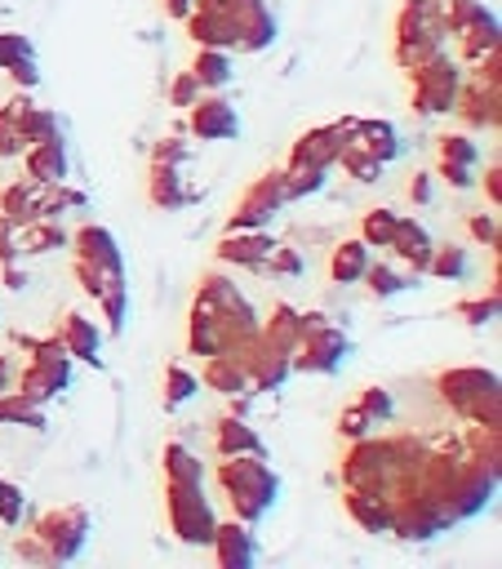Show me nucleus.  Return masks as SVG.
I'll return each mask as SVG.
<instances>
[{"label": "nucleus", "instance_id": "dca6fc26", "mask_svg": "<svg viewBox=\"0 0 502 569\" xmlns=\"http://www.w3.org/2000/svg\"><path fill=\"white\" fill-rule=\"evenodd\" d=\"M386 249H395L413 271H426L431 236H426V227H422L418 218H395V231H391V244H386Z\"/></svg>", "mask_w": 502, "mask_h": 569}, {"label": "nucleus", "instance_id": "473e14b6", "mask_svg": "<svg viewBox=\"0 0 502 569\" xmlns=\"http://www.w3.org/2000/svg\"><path fill=\"white\" fill-rule=\"evenodd\" d=\"M466 271V253L458 249V244H431V258H426V276H440V280H449V276H462Z\"/></svg>", "mask_w": 502, "mask_h": 569}, {"label": "nucleus", "instance_id": "6ab92c4d", "mask_svg": "<svg viewBox=\"0 0 502 569\" xmlns=\"http://www.w3.org/2000/svg\"><path fill=\"white\" fill-rule=\"evenodd\" d=\"M262 333V342L267 347H275V351H293L298 347V338H302V320H298V311L289 307V302H275V311H271V320L258 329Z\"/></svg>", "mask_w": 502, "mask_h": 569}, {"label": "nucleus", "instance_id": "9d476101", "mask_svg": "<svg viewBox=\"0 0 502 569\" xmlns=\"http://www.w3.org/2000/svg\"><path fill=\"white\" fill-rule=\"evenodd\" d=\"M240 120H235V107L227 98H195L191 102V133L200 142H222V138H235Z\"/></svg>", "mask_w": 502, "mask_h": 569}, {"label": "nucleus", "instance_id": "13d9d810", "mask_svg": "<svg viewBox=\"0 0 502 569\" xmlns=\"http://www.w3.org/2000/svg\"><path fill=\"white\" fill-rule=\"evenodd\" d=\"M9 373H13V369H9V360L0 356V391H9Z\"/></svg>", "mask_w": 502, "mask_h": 569}, {"label": "nucleus", "instance_id": "5fc2aeb1", "mask_svg": "<svg viewBox=\"0 0 502 569\" xmlns=\"http://www.w3.org/2000/svg\"><path fill=\"white\" fill-rule=\"evenodd\" d=\"M409 196H413V200H431V182H426V178H413Z\"/></svg>", "mask_w": 502, "mask_h": 569}, {"label": "nucleus", "instance_id": "ea45409f", "mask_svg": "<svg viewBox=\"0 0 502 569\" xmlns=\"http://www.w3.org/2000/svg\"><path fill=\"white\" fill-rule=\"evenodd\" d=\"M360 280H369V289H373L378 298H386V293H400V289L409 284L400 271H391V267H382V262H378V267H364V276H360Z\"/></svg>", "mask_w": 502, "mask_h": 569}, {"label": "nucleus", "instance_id": "49530a36", "mask_svg": "<svg viewBox=\"0 0 502 569\" xmlns=\"http://www.w3.org/2000/svg\"><path fill=\"white\" fill-rule=\"evenodd\" d=\"M360 409H364L369 418H373V413H378V418H386V413H391V396H386L382 387H364V396H360Z\"/></svg>", "mask_w": 502, "mask_h": 569}, {"label": "nucleus", "instance_id": "5701e85b", "mask_svg": "<svg viewBox=\"0 0 502 569\" xmlns=\"http://www.w3.org/2000/svg\"><path fill=\"white\" fill-rule=\"evenodd\" d=\"M191 76H195L200 89H222V84L231 80V58H227V49H209V44H200Z\"/></svg>", "mask_w": 502, "mask_h": 569}, {"label": "nucleus", "instance_id": "f704fd0d", "mask_svg": "<svg viewBox=\"0 0 502 569\" xmlns=\"http://www.w3.org/2000/svg\"><path fill=\"white\" fill-rule=\"evenodd\" d=\"M195 387H200V378L187 373L182 365H169V369H164V405H182V400H191Z\"/></svg>", "mask_w": 502, "mask_h": 569}, {"label": "nucleus", "instance_id": "4c0bfd02", "mask_svg": "<svg viewBox=\"0 0 502 569\" xmlns=\"http://www.w3.org/2000/svg\"><path fill=\"white\" fill-rule=\"evenodd\" d=\"M98 302H102V311H107V325H111V333L124 325V302H129V284L124 280H116V284H107L102 293H98Z\"/></svg>", "mask_w": 502, "mask_h": 569}, {"label": "nucleus", "instance_id": "0eeeda50", "mask_svg": "<svg viewBox=\"0 0 502 569\" xmlns=\"http://www.w3.org/2000/svg\"><path fill=\"white\" fill-rule=\"evenodd\" d=\"M284 200H289V191H284V173H262V178L240 196V204H235L227 231H253V227L271 222V213H275Z\"/></svg>", "mask_w": 502, "mask_h": 569}, {"label": "nucleus", "instance_id": "de8ad7c7", "mask_svg": "<svg viewBox=\"0 0 502 569\" xmlns=\"http://www.w3.org/2000/svg\"><path fill=\"white\" fill-rule=\"evenodd\" d=\"M169 93H173V102H178V107H191V102L200 98V84H195V76L187 71V76H178V80H173V89H169Z\"/></svg>", "mask_w": 502, "mask_h": 569}, {"label": "nucleus", "instance_id": "393cba45", "mask_svg": "<svg viewBox=\"0 0 502 569\" xmlns=\"http://www.w3.org/2000/svg\"><path fill=\"white\" fill-rule=\"evenodd\" d=\"M364 267H369V244H364V240H342V244L333 249V258H329V271H333V280H342V284L360 280Z\"/></svg>", "mask_w": 502, "mask_h": 569}, {"label": "nucleus", "instance_id": "a211bd4d", "mask_svg": "<svg viewBox=\"0 0 502 569\" xmlns=\"http://www.w3.org/2000/svg\"><path fill=\"white\" fill-rule=\"evenodd\" d=\"M218 396H235V391H244L249 387V373H244V365L231 356V351H213L209 360H204V373H200Z\"/></svg>", "mask_w": 502, "mask_h": 569}, {"label": "nucleus", "instance_id": "c03bdc74", "mask_svg": "<svg viewBox=\"0 0 502 569\" xmlns=\"http://www.w3.org/2000/svg\"><path fill=\"white\" fill-rule=\"evenodd\" d=\"M466 227H471L475 240H484L489 249H498V222H493V213H471Z\"/></svg>", "mask_w": 502, "mask_h": 569}, {"label": "nucleus", "instance_id": "603ef678", "mask_svg": "<svg viewBox=\"0 0 502 569\" xmlns=\"http://www.w3.org/2000/svg\"><path fill=\"white\" fill-rule=\"evenodd\" d=\"M9 76H13L18 84H27V89H31V84H36V67H31V58H22V62H13V67H9Z\"/></svg>", "mask_w": 502, "mask_h": 569}, {"label": "nucleus", "instance_id": "7ed1b4c3", "mask_svg": "<svg viewBox=\"0 0 502 569\" xmlns=\"http://www.w3.org/2000/svg\"><path fill=\"white\" fill-rule=\"evenodd\" d=\"M164 511H169V529H173L182 542L200 547V542L213 538V525H218V520H213V507H209V498H204L200 485H169Z\"/></svg>", "mask_w": 502, "mask_h": 569}, {"label": "nucleus", "instance_id": "7c9ffc66", "mask_svg": "<svg viewBox=\"0 0 502 569\" xmlns=\"http://www.w3.org/2000/svg\"><path fill=\"white\" fill-rule=\"evenodd\" d=\"M395 218L400 213H391V209H369L364 222H360V240L369 249H386L391 244V231H395Z\"/></svg>", "mask_w": 502, "mask_h": 569}, {"label": "nucleus", "instance_id": "72a5a7b5", "mask_svg": "<svg viewBox=\"0 0 502 569\" xmlns=\"http://www.w3.org/2000/svg\"><path fill=\"white\" fill-rule=\"evenodd\" d=\"M324 187V169H311V164H289L284 169V191H289V200L293 196H311V191H320Z\"/></svg>", "mask_w": 502, "mask_h": 569}, {"label": "nucleus", "instance_id": "39448f33", "mask_svg": "<svg viewBox=\"0 0 502 569\" xmlns=\"http://www.w3.org/2000/svg\"><path fill=\"white\" fill-rule=\"evenodd\" d=\"M347 356V333L338 325H315V329H302L298 347L289 351V369H311V373H329L338 369V360Z\"/></svg>", "mask_w": 502, "mask_h": 569}, {"label": "nucleus", "instance_id": "423d86ee", "mask_svg": "<svg viewBox=\"0 0 502 569\" xmlns=\"http://www.w3.org/2000/svg\"><path fill=\"white\" fill-rule=\"evenodd\" d=\"M84 533H89V516H84V507H62V511H49V516L36 525L31 538L44 547L49 560H71V556L80 551Z\"/></svg>", "mask_w": 502, "mask_h": 569}, {"label": "nucleus", "instance_id": "09e8293b", "mask_svg": "<svg viewBox=\"0 0 502 569\" xmlns=\"http://www.w3.org/2000/svg\"><path fill=\"white\" fill-rule=\"evenodd\" d=\"M151 160H160V164H182V160H187V147H182L178 138H164V142L151 151Z\"/></svg>", "mask_w": 502, "mask_h": 569}, {"label": "nucleus", "instance_id": "6e6d98bb", "mask_svg": "<svg viewBox=\"0 0 502 569\" xmlns=\"http://www.w3.org/2000/svg\"><path fill=\"white\" fill-rule=\"evenodd\" d=\"M4 284H13V289H22V284H27V276H22V271H18L13 262H4Z\"/></svg>", "mask_w": 502, "mask_h": 569}, {"label": "nucleus", "instance_id": "412c9836", "mask_svg": "<svg viewBox=\"0 0 502 569\" xmlns=\"http://www.w3.org/2000/svg\"><path fill=\"white\" fill-rule=\"evenodd\" d=\"M62 244H67V231L58 222H49L44 213L18 227V249L22 253H49V249H62Z\"/></svg>", "mask_w": 502, "mask_h": 569}, {"label": "nucleus", "instance_id": "37998d69", "mask_svg": "<svg viewBox=\"0 0 502 569\" xmlns=\"http://www.w3.org/2000/svg\"><path fill=\"white\" fill-rule=\"evenodd\" d=\"M0 520L4 525H18L22 520V489L9 485V480H0Z\"/></svg>", "mask_w": 502, "mask_h": 569}, {"label": "nucleus", "instance_id": "f257e3e1", "mask_svg": "<svg viewBox=\"0 0 502 569\" xmlns=\"http://www.w3.org/2000/svg\"><path fill=\"white\" fill-rule=\"evenodd\" d=\"M218 485L227 489V498L235 507V520H244V525L262 520L271 498H275V476L262 462V453H249V458L227 453V462L218 467Z\"/></svg>", "mask_w": 502, "mask_h": 569}, {"label": "nucleus", "instance_id": "864d4df0", "mask_svg": "<svg viewBox=\"0 0 502 569\" xmlns=\"http://www.w3.org/2000/svg\"><path fill=\"white\" fill-rule=\"evenodd\" d=\"M484 191H489V200H493V204L502 200V187H498V164H489V173H484Z\"/></svg>", "mask_w": 502, "mask_h": 569}, {"label": "nucleus", "instance_id": "79ce46f5", "mask_svg": "<svg viewBox=\"0 0 502 569\" xmlns=\"http://www.w3.org/2000/svg\"><path fill=\"white\" fill-rule=\"evenodd\" d=\"M22 58H31V40L18 31H0V67H13Z\"/></svg>", "mask_w": 502, "mask_h": 569}, {"label": "nucleus", "instance_id": "a878e982", "mask_svg": "<svg viewBox=\"0 0 502 569\" xmlns=\"http://www.w3.org/2000/svg\"><path fill=\"white\" fill-rule=\"evenodd\" d=\"M347 511L369 529V533H378V529H391V507L378 498V493H364V489H351L347 493Z\"/></svg>", "mask_w": 502, "mask_h": 569}, {"label": "nucleus", "instance_id": "4468645a", "mask_svg": "<svg viewBox=\"0 0 502 569\" xmlns=\"http://www.w3.org/2000/svg\"><path fill=\"white\" fill-rule=\"evenodd\" d=\"M271 236H262L258 227L253 231H227L222 240H218V258L222 262H235V267H258L267 253H271Z\"/></svg>", "mask_w": 502, "mask_h": 569}, {"label": "nucleus", "instance_id": "aec40b11", "mask_svg": "<svg viewBox=\"0 0 502 569\" xmlns=\"http://www.w3.org/2000/svg\"><path fill=\"white\" fill-rule=\"evenodd\" d=\"M31 218H40V196H36V187H22V182L0 187V222H9V227L18 231V227L31 222Z\"/></svg>", "mask_w": 502, "mask_h": 569}, {"label": "nucleus", "instance_id": "f03ea898", "mask_svg": "<svg viewBox=\"0 0 502 569\" xmlns=\"http://www.w3.org/2000/svg\"><path fill=\"white\" fill-rule=\"evenodd\" d=\"M440 396L458 409V413H466V418H475L484 431L489 427H498V378L493 373H484V369H449L444 378H440Z\"/></svg>", "mask_w": 502, "mask_h": 569}, {"label": "nucleus", "instance_id": "a19ab883", "mask_svg": "<svg viewBox=\"0 0 502 569\" xmlns=\"http://www.w3.org/2000/svg\"><path fill=\"white\" fill-rule=\"evenodd\" d=\"M58 191H49V196H40V213H62V209H84V191H76V187H62V182H53Z\"/></svg>", "mask_w": 502, "mask_h": 569}, {"label": "nucleus", "instance_id": "e433bc0d", "mask_svg": "<svg viewBox=\"0 0 502 569\" xmlns=\"http://www.w3.org/2000/svg\"><path fill=\"white\" fill-rule=\"evenodd\" d=\"M71 271H76L80 289H84V293H93V298H98V293H102L107 284L124 280V271H102V267H89V262H80V258H76V267H71Z\"/></svg>", "mask_w": 502, "mask_h": 569}, {"label": "nucleus", "instance_id": "20e7f679", "mask_svg": "<svg viewBox=\"0 0 502 569\" xmlns=\"http://www.w3.org/2000/svg\"><path fill=\"white\" fill-rule=\"evenodd\" d=\"M453 102H458V67L440 49L413 67V107L431 116V111H449Z\"/></svg>", "mask_w": 502, "mask_h": 569}, {"label": "nucleus", "instance_id": "2eb2a0df", "mask_svg": "<svg viewBox=\"0 0 502 569\" xmlns=\"http://www.w3.org/2000/svg\"><path fill=\"white\" fill-rule=\"evenodd\" d=\"M27 173H31L36 187L62 182V178H67V151H62V142H58V138L31 142V147H27Z\"/></svg>", "mask_w": 502, "mask_h": 569}, {"label": "nucleus", "instance_id": "f8f14e48", "mask_svg": "<svg viewBox=\"0 0 502 569\" xmlns=\"http://www.w3.org/2000/svg\"><path fill=\"white\" fill-rule=\"evenodd\" d=\"M213 551H218V565L222 569H249L253 565V533L244 520H227V525H213Z\"/></svg>", "mask_w": 502, "mask_h": 569}, {"label": "nucleus", "instance_id": "9b49d317", "mask_svg": "<svg viewBox=\"0 0 502 569\" xmlns=\"http://www.w3.org/2000/svg\"><path fill=\"white\" fill-rule=\"evenodd\" d=\"M458 111H462L466 124H498V62L489 67V76L475 71V80L466 84Z\"/></svg>", "mask_w": 502, "mask_h": 569}, {"label": "nucleus", "instance_id": "8fccbe9b", "mask_svg": "<svg viewBox=\"0 0 502 569\" xmlns=\"http://www.w3.org/2000/svg\"><path fill=\"white\" fill-rule=\"evenodd\" d=\"M369 427H373V422H369V413H364V409H360V405H355V409H347V413H342V431H347V436H355V440H360V436H364V431H369Z\"/></svg>", "mask_w": 502, "mask_h": 569}, {"label": "nucleus", "instance_id": "c756f323", "mask_svg": "<svg viewBox=\"0 0 502 569\" xmlns=\"http://www.w3.org/2000/svg\"><path fill=\"white\" fill-rule=\"evenodd\" d=\"M22 102H27V98H13L9 107H0V156H22V151H27V142H22V124H18Z\"/></svg>", "mask_w": 502, "mask_h": 569}, {"label": "nucleus", "instance_id": "c85d7f7f", "mask_svg": "<svg viewBox=\"0 0 502 569\" xmlns=\"http://www.w3.org/2000/svg\"><path fill=\"white\" fill-rule=\"evenodd\" d=\"M218 453H262V440L240 422V418H222L218 422Z\"/></svg>", "mask_w": 502, "mask_h": 569}, {"label": "nucleus", "instance_id": "a18cd8bd", "mask_svg": "<svg viewBox=\"0 0 502 569\" xmlns=\"http://www.w3.org/2000/svg\"><path fill=\"white\" fill-rule=\"evenodd\" d=\"M458 311H462V316H466L471 325H484V320H489V316L498 311V289H493L489 298H475V302H462Z\"/></svg>", "mask_w": 502, "mask_h": 569}, {"label": "nucleus", "instance_id": "3c124183", "mask_svg": "<svg viewBox=\"0 0 502 569\" xmlns=\"http://www.w3.org/2000/svg\"><path fill=\"white\" fill-rule=\"evenodd\" d=\"M440 178L449 182V187H471L475 178H471V164H444L440 160Z\"/></svg>", "mask_w": 502, "mask_h": 569}, {"label": "nucleus", "instance_id": "c9c22d12", "mask_svg": "<svg viewBox=\"0 0 502 569\" xmlns=\"http://www.w3.org/2000/svg\"><path fill=\"white\" fill-rule=\"evenodd\" d=\"M440 160H444V164H475L480 151H475L471 138H462V133H444V138H440Z\"/></svg>", "mask_w": 502, "mask_h": 569}, {"label": "nucleus", "instance_id": "1a4fd4ad", "mask_svg": "<svg viewBox=\"0 0 502 569\" xmlns=\"http://www.w3.org/2000/svg\"><path fill=\"white\" fill-rule=\"evenodd\" d=\"M231 22H235V49H267L275 36V22L262 0H227Z\"/></svg>", "mask_w": 502, "mask_h": 569}, {"label": "nucleus", "instance_id": "2f4dec72", "mask_svg": "<svg viewBox=\"0 0 502 569\" xmlns=\"http://www.w3.org/2000/svg\"><path fill=\"white\" fill-rule=\"evenodd\" d=\"M0 422H22V427H44V413L22 396V391H0Z\"/></svg>", "mask_w": 502, "mask_h": 569}, {"label": "nucleus", "instance_id": "f3484780", "mask_svg": "<svg viewBox=\"0 0 502 569\" xmlns=\"http://www.w3.org/2000/svg\"><path fill=\"white\" fill-rule=\"evenodd\" d=\"M58 342L67 347V356H71V360L102 365V360H98V329H93V320H84L80 311L62 316V325H58Z\"/></svg>", "mask_w": 502, "mask_h": 569}, {"label": "nucleus", "instance_id": "4be33fe9", "mask_svg": "<svg viewBox=\"0 0 502 569\" xmlns=\"http://www.w3.org/2000/svg\"><path fill=\"white\" fill-rule=\"evenodd\" d=\"M351 138H355L360 147H369L378 160H391V156L400 151L395 129H391L386 120H351Z\"/></svg>", "mask_w": 502, "mask_h": 569}, {"label": "nucleus", "instance_id": "cd10ccee", "mask_svg": "<svg viewBox=\"0 0 502 569\" xmlns=\"http://www.w3.org/2000/svg\"><path fill=\"white\" fill-rule=\"evenodd\" d=\"M151 204H164V209H178L187 200V191L178 187V164H151V187H147Z\"/></svg>", "mask_w": 502, "mask_h": 569}, {"label": "nucleus", "instance_id": "b1692460", "mask_svg": "<svg viewBox=\"0 0 502 569\" xmlns=\"http://www.w3.org/2000/svg\"><path fill=\"white\" fill-rule=\"evenodd\" d=\"M333 164H342L355 182H373L378 173H382V160L369 151V147H360L355 138H351V129H347V142H342V151H338V160Z\"/></svg>", "mask_w": 502, "mask_h": 569}, {"label": "nucleus", "instance_id": "6e6552de", "mask_svg": "<svg viewBox=\"0 0 502 569\" xmlns=\"http://www.w3.org/2000/svg\"><path fill=\"white\" fill-rule=\"evenodd\" d=\"M347 129H351V120H338V124H324V129H311V133H302V138L293 142V151H289V164L329 169V164L338 160L342 142H347Z\"/></svg>", "mask_w": 502, "mask_h": 569}, {"label": "nucleus", "instance_id": "bb28decb", "mask_svg": "<svg viewBox=\"0 0 502 569\" xmlns=\"http://www.w3.org/2000/svg\"><path fill=\"white\" fill-rule=\"evenodd\" d=\"M164 476H169V485H204L200 458L182 445H164Z\"/></svg>", "mask_w": 502, "mask_h": 569}, {"label": "nucleus", "instance_id": "4d7b16f0", "mask_svg": "<svg viewBox=\"0 0 502 569\" xmlns=\"http://www.w3.org/2000/svg\"><path fill=\"white\" fill-rule=\"evenodd\" d=\"M164 9H169L173 18H187V13H191V0H164Z\"/></svg>", "mask_w": 502, "mask_h": 569}, {"label": "nucleus", "instance_id": "ddd939ff", "mask_svg": "<svg viewBox=\"0 0 502 569\" xmlns=\"http://www.w3.org/2000/svg\"><path fill=\"white\" fill-rule=\"evenodd\" d=\"M71 244H76V258L80 262H89V267H102V271H124V262H120V249H116V236L107 231V227H80L76 236H71Z\"/></svg>", "mask_w": 502, "mask_h": 569}, {"label": "nucleus", "instance_id": "58836bf2", "mask_svg": "<svg viewBox=\"0 0 502 569\" xmlns=\"http://www.w3.org/2000/svg\"><path fill=\"white\" fill-rule=\"evenodd\" d=\"M258 267L271 271V276H298V271H302V253H298V249H280V244H271V253H267Z\"/></svg>", "mask_w": 502, "mask_h": 569}]
</instances>
